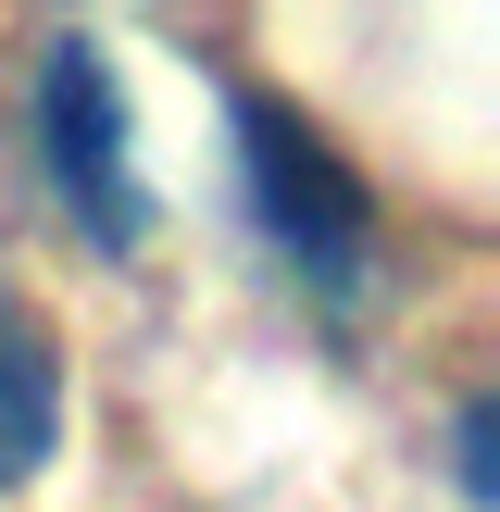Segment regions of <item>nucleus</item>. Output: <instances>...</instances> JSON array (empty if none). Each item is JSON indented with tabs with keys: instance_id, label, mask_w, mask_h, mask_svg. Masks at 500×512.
I'll return each mask as SVG.
<instances>
[{
	"instance_id": "obj_2",
	"label": "nucleus",
	"mask_w": 500,
	"mask_h": 512,
	"mask_svg": "<svg viewBox=\"0 0 500 512\" xmlns=\"http://www.w3.org/2000/svg\"><path fill=\"white\" fill-rule=\"evenodd\" d=\"M38 150H50V188L75 200L100 250H138L150 188H138V138H125V88H113V50L100 38H50L38 50Z\"/></svg>"
},
{
	"instance_id": "obj_3",
	"label": "nucleus",
	"mask_w": 500,
	"mask_h": 512,
	"mask_svg": "<svg viewBox=\"0 0 500 512\" xmlns=\"http://www.w3.org/2000/svg\"><path fill=\"white\" fill-rule=\"evenodd\" d=\"M50 438H63V350L0 288V488H25V475L50 463Z\"/></svg>"
},
{
	"instance_id": "obj_1",
	"label": "nucleus",
	"mask_w": 500,
	"mask_h": 512,
	"mask_svg": "<svg viewBox=\"0 0 500 512\" xmlns=\"http://www.w3.org/2000/svg\"><path fill=\"white\" fill-rule=\"evenodd\" d=\"M238 175H250V213H263V238L288 250L300 275L350 288V275L375 263V200H363V175L338 163V138H325L313 113H288V100L238 88Z\"/></svg>"
}]
</instances>
